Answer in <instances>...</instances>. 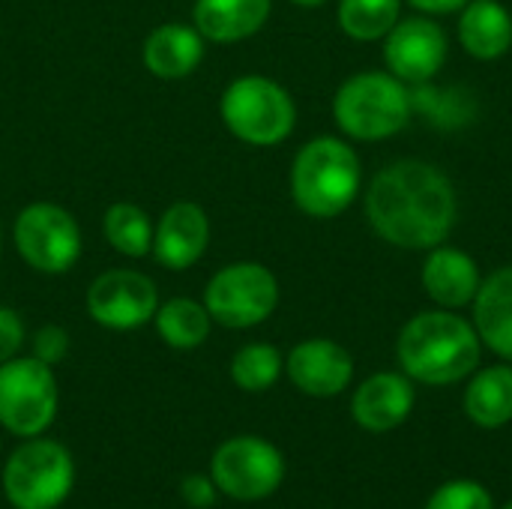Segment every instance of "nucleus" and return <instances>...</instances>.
Wrapping results in <instances>:
<instances>
[{
    "label": "nucleus",
    "instance_id": "nucleus-18",
    "mask_svg": "<svg viewBox=\"0 0 512 509\" xmlns=\"http://www.w3.org/2000/svg\"><path fill=\"white\" fill-rule=\"evenodd\" d=\"M273 12V0H195L192 24L195 30L216 42L231 45L255 36Z\"/></svg>",
    "mask_w": 512,
    "mask_h": 509
},
{
    "label": "nucleus",
    "instance_id": "nucleus-19",
    "mask_svg": "<svg viewBox=\"0 0 512 509\" xmlns=\"http://www.w3.org/2000/svg\"><path fill=\"white\" fill-rule=\"evenodd\" d=\"M474 330L486 348L512 363V264L483 279L474 297Z\"/></svg>",
    "mask_w": 512,
    "mask_h": 509
},
{
    "label": "nucleus",
    "instance_id": "nucleus-1",
    "mask_svg": "<svg viewBox=\"0 0 512 509\" xmlns=\"http://www.w3.org/2000/svg\"><path fill=\"white\" fill-rule=\"evenodd\" d=\"M372 231L399 249L441 246L459 216L450 177L420 159H399L375 174L363 198Z\"/></svg>",
    "mask_w": 512,
    "mask_h": 509
},
{
    "label": "nucleus",
    "instance_id": "nucleus-10",
    "mask_svg": "<svg viewBox=\"0 0 512 509\" xmlns=\"http://www.w3.org/2000/svg\"><path fill=\"white\" fill-rule=\"evenodd\" d=\"M210 477L222 495L231 501H264L285 480L282 453L255 435H240L225 441L210 462Z\"/></svg>",
    "mask_w": 512,
    "mask_h": 509
},
{
    "label": "nucleus",
    "instance_id": "nucleus-23",
    "mask_svg": "<svg viewBox=\"0 0 512 509\" xmlns=\"http://www.w3.org/2000/svg\"><path fill=\"white\" fill-rule=\"evenodd\" d=\"M153 222L147 210L129 201H117L102 216V234L108 246L126 258H144L153 252Z\"/></svg>",
    "mask_w": 512,
    "mask_h": 509
},
{
    "label": "nucleus",
    "instance_id": "nucleus-25",
    "mask_svg": "<svg viewBox=\"0 0 512 509\" xmlns=\"http://www.w3.org/2000/svg\"><path fill=\"white\" fill-rule=\"evenodd\" d=\"M282 369H285V360H282L279 348H273L267 342H252L234 354L231 381L246 393H264L279 381Z\"/></svg>",
    "mask_w": 512,
    "mask_h": 509
},
{
    "label": "nucleus",
    "instance_id": "nucleus-8",
    "mask_svg": "<svg viewBox=\"0 0 512 509\" xmlns=\"http://www.w3.org/2000/svg\"><path fill=\"white\" fill-rule=\"evenodd\" d=\"M12 243L15 252L27 267L45 276L69 273L81 258V228L75 216L48 201L27 204L12 225Z\"/></svg>",
    "mask_w": 512,
    "mask_h": 509
},
{
    "label": "nucleus",
    "instance_id": "nucleus-27",
    "mask_svg": "<svg viewBox=\"0 0 512 509\" xmlns=\"http://www.w3.org/2000/svg\"><path fill=\"white\" fill-rule=\"evenodd\" d=\"M69 354V333L57 324H48V327H39L33 333V357L42 360L45 366H57L63 363Z\"/></svg>",
    "mask_w": 512,
    "mask_h": 509
},
{
    "label": "nucleus",
    "instance_id": "nucleus-4",
    "mask_svg": "<svg viewBox=\"0 0 512 509\" xmlns=\"http://www.w3.org/2000/svg\"><path fill=\"white\" fill-rule=\"evenodd\" d=\"M414 93L390 72H357L333 96L336 126L354 141H384L408 126Z\"/></svg>",
    "mask_w": 512,
    "mask_h": 509
},
{
    "label": "nucleus",
    "instance_id": "nucleus-30",
    "mask_svg": "<svg viewBox=\"0 0 512 509\" xmlns=\"http://www.w3.org/2000/svg\"><path fill=\"white\" fill-rule=\"evenodd\" d=\"M408 3L429 15H447V12H459L468 0H408Z\"/></svg>",
    "mask_w": 512,
    "mask_h": 509
},
{
    "label": "nucleus",
    "instance_id": "nucleus-31",
    "mask_svg": "<svg viewBox=\"0 0 512 509\" xmlns=\"http://www.w3.org/2000/svg\"><path fill=\"white\" fill-rule=\"evenodd\" d=\"M291 3H297V6H303V9H318V6H324L327 0H291Z\"/></svg>",
    "mask_w": 512,
    "mask_h": 509
},
{
    "label": "nucleus",
    "instance_id": "nucleus-15",
    "mask_svg": "<svg viewBox=\"0 0 512 509\" xmlns=\"http://www.w3.org/2000/svg\"><path fill=\"white\" fill-rule=\"evenodd\" d=\"M414 384L408 375L396 372H378L366 378L354 399H351V414L360 429L366 432H393L399 429L411 411H414Z\"/></svg>",
    "mask_w": 512,
    "mask_h": 509
},
{
    "label": "nucleus",
    "instance_id": "nucleus-9",
    "mask_svg": "<svg viewBox=\"0 0 512 509\" xmlns=\"http://www.w3.org/2000/svg\"><path fill=\"white\" fill-rule=\"evenodd\" d=\"M57 417V381L36 357L0 363V423L18 438H39Z\"/></svg>",
    "mask_w": 512,
    "mask_h": 509
},
{
    "label": "nucleus",
    "instance_id": "nucleus-21",
    "mask_svg": "<svg viewBox=\"0 0 512 509\" xmlns=\"http://www.w3.org/2000/svg\"><path fill=\"white\" fill-rule=\"evenodd\" d=\"M465 414L480 429H501L512 420V369L489 366L465 390Z\"/></svg>",
    "mask_w": 512,
    "mask_h": 509
},
{
    "label": "nucleus",
    "instance_id": "nucleus-14",
    "mask_svg": "<svg viewBox=\"0 0 512 509\" xmlns=\"http://www.w3.org/2000/svg\"><path fill=\"white\" fill-rule=\"evenodd\" d=\"M291 384L315 399L339 396L354 378L351 354L333 339H306L285 360Z\"/></svg>",
    "mask_w": 512,
    "mask_h": 509
},
{
    "label": "nucleus",
    "instance_id": "nucleus-12",
    "mask_svg": "<svg viewBox=\"0 0 512 509\" xmlns=\"http://www.w3.org/2000/svg\"><path fill=\"white\" fill-rule=\"evenodd\" d=\"M387 72L405 84L432 81L447 60V33L432 18H405L384 36Z\"/></svg>",
    "mask_w": 512,
    "mask_h": 509
},
{
    "label": "nucleus",
    "instance_id": "nucleus-5",
    "mask_svg": "<svg viewBox=\"0 0 512 509\" xmlns=\"http://www.w3.org/2000/svg\"><path fill=\"white\" fill-rule=\"evenodd\" d=\"M219 114L228 132L252 147H276L297 126L291 93L267 75L234 78L219 99Z\"/></svg>",
    "mask_w": 512,
    "mask_h": 509
},
{
    "label": "nucleus",
    "instance_id": "nucleus-11",
    "mask_svg": "<svg viewBox=\"0 0 512 509\" xmlns=\"http://www.w3.org/2000/svg\"><path fill=\"white\" fill-rule=\"evenodd\" d=\"M87 315L105 330H138L153 321L159 309L156 282L129 267H114L99 273L87 288Z\"/></svg>",
    "mask_w": 512,
    "mask_h": 509
},
{
    "label": "nucleus",
    "instance_id": "nucleus-17",
    "mask_svg": "<svg viewBox=\"0 0 512 509\" xmlns=\"http://www.w3.org/2000/svg\"><path fill=\"white\" fill-rule=\"evenodd\" d=\"M423 288L426 294L441 306V309H462L468 303H474L483 279H480V267L477 261L453 246H435L429 249V258L423 264Z\"/></svg>",
    "mask_w": 512,
    "mask_h": 509
},
{
    "label": "nucleus",
    "instance_id": "nucleus-20",
    "mask_svg": "<svg viewBox=\"0 0 512 509\" xmlns=\"http://www.w3.org/2000/svg\"><path fill=\"white\" fill-rule=\"evenodd\" d=\"M459 42L477 60H498L512 48V15L501 0H468L459 9Z\"/></svg>",
    "mask_w": 512,
    "mask_h": 509
},
{
    "label": "nucleus",
    "instance_id": "nucleus-24",
    "mask_svg": "<svg viewBox=\"0 0 512 509\" xmlns=\"http://www.w3.org/2000/svg\"><path fill=\"white\" fill-rule=\"evenodd\" d=\"M402 15V0H339V27L357 42L384 39Z\"/></svg>",
    "mask_w": 512,
    "mask_h": 509
},
{
    "label": "nucleus",
    "instance_id": "nucleus-2",
    "mask_svg": "<svg viewBox=\"0 0 512 509\" xmlns=\"http://www.w3.org/2000/svg\"><path fill=\"white\" fill-rule=\"evenodd\" d=\"M483 342L453 309H432L414 315L396 342V357L411 381L447 387L465 381L480 366Z\"/></svg>",
    "mask_w": 512,
    "mask_h": 509
},
{
    "label": "nucleus",
    "instance_id": "nucleus-32",
    "mask_svg": "<svg viewBox=\"0 0 512 509\" xmlns=\"http://www.w3.org/2000/svg\"><path fill=\"white\" fill-rule=\"evenodd\" d=\"M0 246H3V231H0Z\"/></svg>",
    "mask_w": 512,
    "mask_h": 509
},
{
    "label": "nucleus",
    "instance_id": "nucleus-13",
    "mask_svg": "<svg viewBox=\"0 0 512 509\" xmlns=\"http://www.w3.org/2000/svg\"><path fill=\"white\" fill-rule=\"evenodd\" d=\"M210 243V219L195 201H174L153 228V258L171 273H183L201 261Z\"/></svg>",
    "mask_w": 512,
    "mask_h": 509
},
{
    "label": "nucleus",
    "instance_id": "nucleus-29",
    "mask_svg": "<svg viewBox=\"0 0 512 509\" xmlns=\"http://www.w3.org/2000/svg\"><path fill=\"white\" fill-rule=\"evenodd\" d=\"M216 492H219V489H216L213 477L192 474V477H183V483H180L183 504H189L192 509L213 507V501H216Z\"/></svg>",
    "mask_w": 512,
    "mask_h": 509
},
{
    "label": "nucleus",
    "instance_id": "nucleus-3",
    "mask_svg": "<svg viewBox=\"0 0 512 509\" xmlns=\"http://www.w3.org/2000/svg\"><path fill=\"white\" fill-rule=\"evenodd\" d=\"M363 168L348 141L321 135L300 147L291 165V198L312 219L342 216L360 195Z\"/></svg>",
    "mask_w": 512,
    "mask_h": 509
},
{
    "label": "nucleus",
    "instance_id": "nucleus-7",
    "mask_svg": "<svg viewBox=\"0 0 512 509\" xmlns=\"http://www.w3.org/2000/svg\"><path fill=\"white\" fill-rule=\"evenodd\" d=\"M204 306L216 324L228 330H249L276 312L279 282L258 261H234L210 276Z\"/></svg>",
    "mask_w": 512,
    "mask_h": 509
},
{
    "label": "nucleus",
    "instance_id": "nucleus-6",
    "mask_svg": "<svg viewBox=\"0 0 512 509\" xmlns=\"http://www.w3.org/2000/svg\"><path fill=\"white\" fill-rule=\"evenodd\" d=\"M75 465L63 444L30 438L3 468V492L15 509H57L72 492Z\"/></svg>",
    "mask_w": 512,
    "mask_h": 509
},
{
    "label": "nucleus",
    "instance_id": "nucleus-16",
    "mask_svg": "<svg viewBox=\"0 0 512 509\" xmlns=\"http://www.w3.org/2000/svg\"><path fill=\"white\" fill-rule=\"evenodd\" d=\"M204 42L207 39L195 30V24L168 21L147 33L141 60L147 72L156 75L159 81H183L201 66Z\"/></svg>",
    "mask_w": 512,
    "mask_h": 509
},
{
    "label": "nucleus",
    "instance_id": "nucleus-33",
    "mask_svg": "<svg viewBox=\"0 0 512 509\" xmlns=\"http://www.w3.org/2000/svg\"><path fill=\"white\" fill-rule=\"evenodd\" d=\"M504 509H512V501H510V504H507V507H504Z\"/></svg>",
    "mask_w": 512,
    "mask_h": 509
},
{
    "label": "nucleus",
    "instance_id": "nucleus-28",
    "mask_svg": "<svg viewBox=\"0 0 512 509\" xmlns=\"http://www.w3.org/2000/svg\"><path fill=\"white\" fill-rule=\"evenodd\" d=\"M24 345V321L15 309L0 306V363L12 360Z\"/></svg>",
    "mask_w": 512,
    "mask_h": 509
},
{
    "label": "nucleus",
    "instance_id": "nucleus-22",
    "mask_svg": "<svg viewBox=\"0 0 512 509\" xmlns=\"http://www.w3.org/2000/svg\"><path fill=\"white\" fill-rule=\"evenodd\" d=\"M156 333L168 348L177 351H192L201 348L210 336L213 318L207 312L204 303L189 300V297H174L168 303H159L156 315H153Z\"/></svg>",
    "mask_w": 512,
    "mask_h": 509
},
{
    "label": "nucleus",
    "instance_id": "nucleus-26",
    "mask_svg": "<svg viewBox=\"0 0 512 509\" xmlns=\"http://www.w3.org/2000/svg\"><path fill=\"white\" fill-rule=\"evenodd\" d=\"M426 509H495V504H492V495L486 492V486H480L474 480H453V483H444L441 489H435Z\"/></svg>",
    "mask_w": 512,
    "mask_h": 509
}]
</instances>
